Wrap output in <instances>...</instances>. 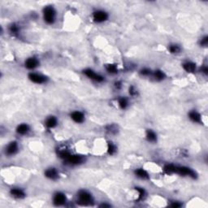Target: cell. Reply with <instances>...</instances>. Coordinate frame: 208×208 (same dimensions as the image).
Segmentation results:
<instances>
[{
  "mask_svg": "<svg viewBox=\"0 0 208 208\" xmlns=\"http://www.w3.org/2000/svg\"><path fill=\"white\" fill-rule=\"evenodd\" d=\"M164 171L167 174L171 175L173 173H177L181 176H186L192 178L197 177V173L193 171V169L187 168V167H180V166H175L172 164H168L164 167Z\"/></svg>",
  "mask_w": 208,
  "mask_h": 208,
  "instance_id": "6da1fadb",
  "label": "cell"
},
{
  "mask_svg": "<svg viewBox=\"0 0 208 208\" xmlns=\"http://www.w3.org/2000/svg\"><path fill=\"white\" fill-rule=\"evenodd\" d=\"M55 17H56V12H55V8L53 7L47 6L46 7H44V9H43V18H44L45 22H46L49 25H51L55 22Z\"/></svg>",
  "mask_w": 208,
  "mask_h": 208,
  "instance_id": "7a4b0ae2",
  "label": "cell"
},
{
  "mask_svg": "<svg viewBox=\"0 0 208 208\" xmlns=\"http://www.w3.org/2000/svg\"><path fill=\"white\" fill-rule=\"evenodd\" d=\"M81 205H89L93 203L91 194L86 190H81L78 193V202Z\"/></svg>",
  "mask_w": 208,
  "mask_h": 208,
  "instance_id": "3957f363",
  "label": "cell"
},
{
  "mask_svg": "<svg viewBox=\"0 0 208 208\" xmlns=\"http://www.w3.org/2000/svg\"><path fill=\"white\" fill-rule=\"evenodd\" d=\"M108 18V14L104 11L102 10H98L94 12L93 14V19L95 22L98 23H102V22L106 21Z\"/></svg>",
  "mask_w": 208,
  "mask_h": 208,
  "instance_id": "277c9868",
  "label": "cell"
},
{
  "mask_svg": "<svg viewBox=\"0 0 208 208\" xmlns=\"http://www.w3.org/2000/svg\"><path fill=\"white\" fill-rule=\"evenodd\" d=\"M65 161L71 165H78L84 162V158L78 155H70Z\"/></svg>",
  "mask_w": 208,
  "mask_h": 208,
  "instance_id": "5b68a950",
  "label": "cell"
},
{
  "mask_svg": "<svg viewBox=\"0 0 208 208\" xmlns=\"http://www.w3.org/2000/svg\"><path fill=\"white\" fill-rule=\"evenodd\" d=\"M84 73L86 74L89 79L94 80V81H97V82H102V81H104L103 77H102L101 75H99V74L95 73L94 72L91 70V69H86V70H84Z\"/></svg>",
  "mask_w": 208,
  "mask_h": 208,
  "instance_id": "8992f818",
  "label": "cell"
},
{
  "mask_svg": "<svg viewBox=\"0 0 208 208\" xmlns=\"http://www.w3.org/2000/svg\"><path fill=\"white\" fill-rule=\"evenodd\" d=\"M53 202L55 203V205L56 206L64 205L65 202H66V196L64 195V193L58 192V193H55V196H54Z\"/></svg>",
  "mask_w": 208,
  "mask_h": 208,
  "instance_id": "52a82bcc",
  "label": "cell"
},
{
  "mask_svg": "<svg viewBox=\"0 0 208 208\" xmlns=\"http://www.w3.org/2000/svg\"><path fill=\"white\" fill-rule=\"evenodd\" d=\"M29 78L31 81L37 83V84H42V83L46 82V77L37 73H30L29 75Z\"/></svg>",
  "mask_w": 208,
  "mask_h": 208,
  "instance_id": "ba28073f",
  "label": "cell"
},
{
  "mask_svg": "<svg viewBox=\"0 0 208 208\" xmlns=\"http://www.w3.org/2000/svg\"><path fill=\"white\" fill-rule=\"evenodd\" d=\"M18 150V144L16 141H12L10 142L7 146L6 147V154L7 155H15Z\"/></svg>",
  "mask_w": 208,
  "mask_h": 208,
  "instance_id": "9c48e42d",
  "label": "cell"
},
{
  "mask_svg": "<svg viewBox=\"0 0 208 208\" xmlns=\"http://www.w3.org/2000/svg\"><path fill=\"white\" fill-rule=\"evenodd\" d=\"M39 62L36 58H29L25 61V67H27L28 69H34L35 67H37L38 66Z\"/></svg>",
  "mask_w": 208,
  "mask_h": 208,
  "instance_id": "30bf717a",
  "label": "cell"
},
{
  "mask_svg": "<svg viewBox=\"0 0 208 208\" xmlns=\"http://www.w3.org/2000/svg\"><path fill=\"white\" fill-rule=\"evenodd\" d=\"M71 118L76 123H82L85 119V116L82 112L77 111H73L71 114Z\"/></svg>",
  "mask_w": 208,
  "mask_h": 208,
  "instance_id": "8fae6325",
  "label": "cell"
},
{
  "mask_svg": "<svg viewBox=\"0 0 208 208\" xmlns=\"http://www.w3.org/2000/svg\"><path fill=\"white\" fill-rule=\"evenodd\" d=\"M45 175L47 178H49L51 180H56L59 177V173L57 170L54 168L47 169L45 172Z\"/></svg>",
  "mask_w": 208,
  "mask_h": 208,
  "instance_id": "7c38bea8",
  "label": "cell"
},
{
  "mask_svg": "<svg viewBox=\"0 0 208 208\" xmlns=\"http://www.w3.org/2000/svg\"><path fill=\"white\" fill-rule=\"evenodd\" d=\"M11 194L16 198H24L25 197V192L21 190V189H18V188H13L11 190Z\"/></svg>",
  "mask_w": 208,
  "mask_h": 208,
  "instance_id": "4fadbf2b",
  "label": "cell"
},
{
  "mask_svg": "<svg viewBox=\"0 0 208 208\" xmlns=\"http://www.w3.org/2000/svg\"><path fill=\"white\" fill-rule=\"evenodd\" d=\"M29 125H26V124H21V125H20L17 127V129H16L17 133H19V134L21 135L27 134L28 133H29Z\"/></svg>",
  "mask_w": 208,
  "mask_h": 208,
  "instance_id": "5bb4252c",
  "label": "cell"
},
{
  "mask_svg": "<svg viewBox=\"0 0 208 208\" xmlns=\"http://www.w3.org/2000/svg\"><path fill=\"white\" fill-rule=\"evenodd\" d=\"M57 119L55 116H50L49 118H47L46 120V126L49 129H53L55 128V126L57 125Z\"/></svg>",
  "mask_w": 208,
  "mask_h": 208,
  "instance_id": "9a60e30c",
  "label": "cell"
},
{
  "mask_svg": "<svg viewBox=\"0 0 208 208\" xmlns=\"http://www.w3.org/2000/svg\"><path fill=\"white\" fill-rule=\"evenodd\" d=\"M134 173L138 177L141 178V179H144V180L149 179V175H148V173H147L146 171L142 168L136 169L134 171Z\"/></svg>",
  "mask_w": 208,
  "mask_h": 208,
  "instance_id": "2e32d148",
  "label": "cell"
},
{
  "mask_svg": "<svg viewBox=\"0 0 208 208\" xmlns=\"http://www.w3.org/2000/svg\"><path fill=\"white\" fill-rule=\"evenodd\" d=\"M183 67L187 73H193L196 70V65L192 62H186L183 64Z\"/></svg>",
  "mask_w": 208,
  "mask_h": 208,
  "instance_id": "e0dca14e",
  "label": "cell"
},
{
  "mask_svg": "<svg viewBox=\"0 0 208 208\" xmlns=\"http://www.w3.org/2000/svg\"><path fill=\"white\" fill-rule=\"evenodd\" d=\"M189 117H190V119H191L192 121H193V122H195V123L201 122V116H200V114L198 113V112L195 111L190 112V114H189Z\"/></svg>",
  "mask_w": 208,
  "mask_h": 208,
  "instance_id": "ac0fdd59",
  "label": "cell"
},
{
  "mask_svg": "<svg viewBox=\"0 0 208 208\" xmlns=\"http://www.w3.org/2000/svg\"><path fill=\"white\" fill-rule=\"evenodd\" d=\"M146 139L150 142H155L157 141V135L152 130H148L146 132Z\"/></svg>",
  "mask_w": 208,
  "mask_h": 208,
  "instance_id": "d6986e66",
  "label": "cell"
},
{
  "mask_svg": "<svg viewBox=\"0 0 208 208\" xmlns=\"http://www.w3.org/2000/svg\"><path fill=\"white\" fill-rule=\"evenodd\" d=\"M118 103H119V106L120 107L121 109H125V108H127V107L129 106L128 99L126 98H124V97H121L120 98H119Z\"/></svg>",
  "mask_w": 208,
  "mask_h": 208,
  "instance_id": "ffe728a7",
  "label": "cell"
},
{
  "mask_svg": "<svg viewBox=\"0 0 208 208\" xmlns=\"http://www.w3.org/2000/svg\"><path fill=\"white\" fill-rule=\"evenodd\" d=\"M154 77L156 80L158 81H162L165 78V74L161 70H156L155 73H154Z\"/></svg>",
  "mask_w": 208,
  "mask_h": 208,
  "instance_id": "44dd1931",
  "label": "cell"
},
{
  "mask_svg": "<svg viewBox=\"0 0 208 208\" xmlns=\"http://www.w3.org/2000/svg\"><path fill=\"white\" fill-rule=\"evenodd\" d=\"M107 152L109 155H112L114 154L116 152V147L114 145L112 142H109L108 146H107Z\"/></svg>",
  "mask_w": 208,
  "mask_h": 208,
  "instance_id": "7402d4cb",
  "label": "cell"
},
{
  "mask_svg": "<svg viewBox=\"0 0 208 208\" xmlns=\"http://www.w3.org/2000/svg\"><path fill=\"white\" fill-rule=\"evenodd\" d=\"M169 51L172 53V54H177V53H179L181 51V48L178 45H176V44H173V45H170L168 47Z\"/></svg>",
  "mask_w": 208,
  "mask_h": 208,
  "instance_id": "603a6c76",
  "label": "cell"
},
{
  "mask_svg": "<svg viewBox=\"0 0 208 208\" xmlns=\"http://www.w3.org/2000/svg\"><path fill=\"white\" fill-rule=\"evenodd\" d=\"M107 71L111 74H116L118 73V69L116 65L108 64L107 66Z\"/></svg>",
  "mask_w": 208,
  "mask_h": 208,
  "instance_id": "cb8c5ba5",
  "label": "cell"
},
{
  "mask_svg": "<svg viewBox=\"0 0 208 208\" xmlns=\"http://www.w3.org/2000/svg\"><path fill=\"white\" fill-rule=\"evenodd\" d=\"M70 155H71L70 152H69V151H67V150H62L59 152V156L61 159H64V160H66V159L70 156Z\"/></svg>",
  "mask_w": 208,
  "mask_h": 208,
  "instance_id": "d4e9b609",
  "label": "cell"
},
{
  "mask_svg": "<svg viewBox=\"0 0 208 208\" xmlns=\"http://www.w3.org/2000/svg\"><path fill=\"white\" fill-rule=\"evenodd\" d=\"M9 31H10V33H12V34H18V32H19L18 26H17L16 25H15V24H12V25H11V26L9 27Z\"/></svg>",
  "mask_w": 208,
  "mask_h": 208,
  "instance_id": "484cf974",
  "label": "cell"
},
{
  "mask_svg": "<svg viewBox=\"0 0 208 208\" xmlns=\"http://www.w3.org/2000/svg\"><path fill=\"white\" fill-rule=\"evenodd\" d=\"M136 190H137V191L138 192V193H139V198H138L139 199L143 198V197L145 196V194H146L145 190H144L142 188H139V187H137V188H136Z\"/></svg>",
  "mask_w": 208,
  "mask_h": 208,
  "instance_id": "4316f807",
  "label": "cell"
},
{
  "mask_svg": "<svg viewBox=\"0 0 208 208\" xmlns=\"http://www.w3.org/2000/svg\"><path fill=\"white\" fill-rule=\"evenodd\" d=\"M152 73H151V70L149 69V68H143L141 70V74L143 75V76H149L150 74Z\"/></svg>",
  "mask_w": 208,
  "mask_h": 208,
  "instance_id": "83f0119b",
  "label": "cell"
},
{
  "mask_svg": "<svg viewBox=\"0 0 208 208\" xmlns=\"http://www.w3.org/2000/svg\"><path fill=\"white\" fill-rule=\"evenodd\" d=\"M107 131L110 132L111 133H116L117 132L116 130V127L115 125H109L108 127L107 128Z\"/></svg>",
  "mask_w": 208,
  "mask_h": 208,
  "instance_id": "f1b7e54d",
  "label": "cell"
},
{
  "mask_svg": "<svg viewBox=\"0 0 208 208\" xmlns=\"http://www.w3.org/2000/svg\"><path fill=\"white\" fill-rule=\"evenodd\" d=\"M208 43V37L207 36H205L204 37H202V40H201V42H200V44H201V46H206L207 45Z\"/></svg>",
  "mask_w": 208,
  "mask_h": 208,
  "instance_id": "f546056e",
  "label": "cell"
},
{
  "mask_svg": "<svg viewBox=\"0 0 208 208\" xmlns=\"http://www.w3.org/2000/svg\"><path fill=\"white\" fill-rule=\"evenodd\" d=\"M129 94L131 95H133V96L137 94V90H136V89H135L133 86H131V87L129 88Z\"/></svg>",
  "mask_w": 208,
  "mask_h": 208,
  "instance_id": "4dcf8cb0",
  "label": "cell"
},
{
  "mask_svg": "<svg viewBox=\"0 0 208 208\" xmlns=\"http://www.w3.org/2000/svg\"><path fill=\"white\" fill-rule=\"evenodd\" d=\"M171 206L172 207H181V203H178V202H174Z\"/></svg>",
  "mask_w": 208,
  "mask_h": 208,
  "instance_id": "1f68e13d",
  "label": "cell"
},
{
  "mask_svg": "<svg viewBox=\"0 0 208 208\" xmlns=\"http://www.w3.org/2000/svg\"><path fill=\"white\" fill-rule=\"evenodd\" d=\"M207 72H208V69H207V66H204V67L202 68V73H203L204 74H207Z\"/></svg>",
  "mask_w": 208,
  "mask_h": 208,
  "instance_id": "d6a6232c",
  "label": "cell"
},
{
  "mask_svg": "<svg viewBox=\"0 0 208 208\" xmlns=\"http://www.w3.org/2000/svg\"><path fill=\"white\" fill-rule=\"evenodd\" d=\"M115 86H116L117 89H120L121 88V83L119 82V81H117V82L115 83Z\"/></svg>",
  "mask_w": 208,
  "mask_h": 208,
  "instance_id": "836d02e7",
  "label": "cell"
},
{
  "mask_svg": "<svg viewBox=\"0 0 208 208\" xmlns=\"http://www.w3.org/2000/svg\"><path fill=\"white\" fill-rule=\"evenodd\" d=\"M100 207H110L111 206L110 205H107V204H102V205L100 206Z\"/></svg>",
  "mask_w": 208,
  "mask_h": 208,
  "instance_id": "e575fe53",
  "label": "cell"
}]
</instances>
